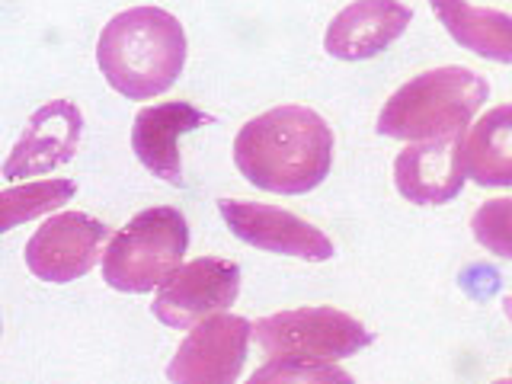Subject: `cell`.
<instances>
[{
    "label": "cell",
    "instance_id": "6da1fadb",
    "mask_svg": "<svg viewBox=\"0 0 512 384\" xmlns=\"http://www.w3.org/2000/svg\"><path fill=\"white\" fill-rule=\"evenodd\" d=\"M234 164L256 189L301 196L327 180L333 132L308 106H276L237 132Z\"/></svg>",
    "mask_w": 512,
    "mask_h": 384
},
{
    "label": "cell",
    "instance_id": "7a4b0ae2",
    "mask_svg": "<svg viewBox=\"0 0 512 384\" xmlns=\"http://www.w3.org/2000/svg\"><path fill=\"white\" fill-rule=\"evenodd\" d=\"M96 61L116 93L128 100H151L183 74L186 32L173 13L160 7L122 10L103 26Z\"/></svg>",
    "mask_w": 512,
    "mask_h": 384
},
{
    "label": "cell",
    "instance_id": "3957f363",
    "mask_svg": "<svg viewBox=\"0 0 512 384\" xmlns=\"http://www.w3.org/2000/svg\"><path fill=\"white\" fill-rule=\"evenodd\" d=\"M490 84L468 68H436L407 80L378 116V135L400 141H432L468 132Z\"/></svg>",
    "mask_w": 512,
    "mask_h": 384
},
{
    "label": "cell",
    "instance_id": "277c9868",
    "mask_svg": "<svg viewBox=\"0 0 512 384\" xmlns=\"http://www.w3.org/2000/svg\"><path fill=\"white\" fill-rule=\"evenodd\" d=\"M189 224L183 212L154 205L138 212L106 244L103 279L116 292H154L183 269Z\"/></svg>",
    "mask_w": 512,
    "mask_h": 384
},
{
    "label": "cell",
    "instance_id": "5b68a950",
    "mask_svg": "<svg viewBox=\"0 0 512 384\" xmlns=\"http://www.w3.org/2000/svg\"><path fill=\"white\" fill-rule=\"evenodd\" d=\"M253 336L272 359L304 356L324 362L356 356L359 349L372 346L375 340L362 320L336 308H295L263 317L253 327Z\"/></svg>",
    "mask_w": 512,
    "mask_h": 384
},
{
    "label": "cell",
    "instance_id": "8992f818",
    "mask_svg": "<svg viewBox=\"0 0 512 384\" xmlns=\"http://www.w3.org/2000/svg\"><path fill=\"white\" fill-rule=\"evenodd\" d=\"M112 231L84 212L48 218L26 244V266L42 282H74L100 263Z\"/></svg>",
    "mask_w": 512,
    "mask_h": 384
},
{
    "label": "cell",
    "instance_id": "52a82bcc",
    "mask_svg": "<svg viewBox=\"0 0 512 384\" xmlns=\"http://www.w3.org/2000/svg\"><path fill=\"white\" fill-rule=\"evenodd\" d=\"M253 327L247 317L218 314L192 327L167 368L170 384H234L247 359Z\"/></svg>",
    "mask_w": 512,
    "mask_h": 384
},
{
    "label": "cell",
    "instance_id": "ba28073f",
    "mask_svg": "<svg viewBox=\"0 0 512 384\" xmlns=\"http://www.w3.org/2000/svg\"><path fill=\"white\" fill-rule=\"evenodd\" d=\"M240 295V266L218 256L186 263L154 298V317L173 330H189L231 308Z\"/></svg>",
    "mask_w": 512,
    "mask_h": 384
},
{
    "label": "cell",
    "instance_id": "9c48e42d",
    "mask_svg": "<svg viewBox=\"0 0 512 384\" xmlns=\"http://www.w3.org/2000/svg\"><path fill=\"white\" fill-rule=\"evenodd\" d=\"M218 212L224 224L231 228V234L250 247L298 256V260H314V263L330 260L336 253L333 240L324 231H317L314 224L295 218L292 212H285V208L266 205V202L221 199Z\"/></svg>",
    "mask_w": 512,
    "mask_h": 384
},
{
    "label": "cell",
    "instance_id": "30bf717a",
    "mask_svg": "<svg viewBox=\"0 0 512 384\" xmlns=\"http://www.w3.org/2000/svg\"><path fill=\"white\" fill-rule=\"evenodd\" d=\"M464 138L468 135L410 141V148H404L394 160V186L400 196L416 205L452 202L468 180Z\"/></svg>",
    "mask_w": 512,
    "mask_h": 384
},
{
    "label": "cell",
    "instance_id": "8fae6325",
    "mask_svg": "<svg viewBox=\"0 0 512 384\" xmlns=\"http://www.w3.org/2000/svg\"><path fill=\"white\" fill-rule=\"evenodd\" d=\"M80 132H84V119H80V109L74 103L55 100L42 106L29 119L23 138L16 141L13 154L7 157L4 176L7 180H26V176L68 164L77 154Z\"/></svg>",
    "mask_w": 512,
    "mask_h": 384
},
{
    "label": "cell",
    "instance_id": "7c38bea8",
    "mask_svg": "<svg viewBox=\"0 0 512 384\" xmlns=\"http://www.w3.org/2000/svg\"><path fill=\"white\" fill-rule=\"evenodd\" d=\"M413 20V10L400 0H356L327 26L324 48L340 61L375 58L394 39L404 36Z\"/></svg>",
    "mask_w": 512,
    "mask_h": 384
},
{
    "label": "cell",
    "instance_id": "4fadbf2b",
    "mask_svg": "<svg viewBox=\"0 0 512 384\" xmlns=\"http://www.w3.org/2000/svg\"><path fill=\"white\" fill-rule=\"evenodd\" d=\"M212 122V116H205L202 109L189 103H160L141 109L132 125V151L157 180L183 186L180 138Z\"/></svg>",
    "mask_w": 512,
    "mask_h": 384
},
{
    "label": "cell",
    "instance_id": "5bb4252c",
    "mask_svg": "<svg viewBox=\"0 0 512 384\" xmlns=\"http://www.w3.org/2000/svg\"><path fill=\"white\" fill-rule=\"evenodd\" d=\"M429 4L461 48L480 58L512 64V16L474 7L468 0H429Z\"/></svg>",
    "mask_w": 512,
    "mask_h": 384
},
{
    "label": "cell",
    "instance_id": "9a60e30c",
    "mask_svg": "<svg viewBox=\"0 0 512 384\" xmlns=\"http://www.w3.org/2000/svg\"><path fill=\"white\" fill-rule=\"evenodd\" d=\"M464 167L477 186H512V103L477 119L464 138Z\"/></svg>",
    "mask_w": 512,
    "mask_h": 384
},
{
    "label": "cell",
    "instance_id": "2e32d148",
    "mask_svg": "<svg viewBox=\"0 0 512 384\" xmlns=\"http://www.w3.org/2000/svg\"><path fill=\"white\" fill-rule=\"evenodd\" d=\"M244 384H356L349 372L324 359L279 356L260 365Z\"/></svg>",
    "mask_w": 512,
    "mask_h": 384
},
{
    "label": "cell",
    "instance_id": "e0dca14e",
    "mask_svg": "<svg viewBox=\"0 0 512 384\" xmlns=\"http://www.w3.org/2000/svg\"><path fill=\"white\" fill-rule=\"evenodd\" d=\"M77 192L74 180H48V183H32L23 189H7L0 196V208H4V231L16 228L20 221H29L36 215L55 212Z\"/></svg>",
    "mask_w": 512,
    "mask_h": 384
},
{
    "label": "cell",
    "instance_id": "ac0fdd59",
    "mask_svg": "<svg viewBox=\"0 0 512 384\" xmlns=\"http://www.w3.org/2000/svg\"><path fill=\"white\" fill-rule=\"evenodd\" d=\"M471 231L480 247L512 260V199H490L474 212Z\"/></svg>",
    "mask_w": 512,
    "mask_h": 384
},
{
    "label": "cell",
    "instance_id": "d6986e66",
    "mask_svg": "<svg viewBox=\"0 0 512 384\" xmlns=\"http://www.w3.org/2000/svg\"><path fill=\"white\" fill-rule=\"evenodd\" d=\"M503 311L509 314V320H512V295L509 298H503Z\"/></svg>",
    "mask_w": 512,
    "mask_h": 384
},
{
    "label": "cell",
    "instance_id": "ffe728a7",
    "mask_svg": "<svg viewBox=\"0 0 512 384\" xmlns=\"http://www.w3.org/2000/svg\"><path fill=\"white\" fill-rule=\"evenodd\" d=\"M493 384H512V375H506V378H500V381H493Z\"/></svg>",
    "mask_w": 512,
    "mask_h": 384
}]
</instances>
